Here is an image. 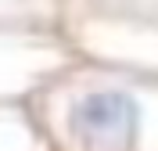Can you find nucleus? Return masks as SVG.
Returning <instances> with one entry per match:
<instances>
[{
  "mask_svg": "<svg viewBox=\"0 0 158 151\" xmlns=\"http://www.w3.org/2000/svg\"><path fill=\"white\" fill-rule=\"evenodd\" d=\"M151 101L122 83H101L65 97L61 141L69 151H148Z\"/></svg>",
  "mask_w": 158,
  "mask_h": 151,
  "instance_id": "nucleus-1",
  "label": "nucleus"
}]
</instances>
